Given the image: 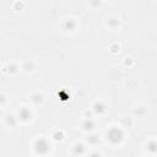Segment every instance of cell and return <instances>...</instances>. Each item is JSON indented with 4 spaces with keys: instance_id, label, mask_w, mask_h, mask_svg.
<instances>
[{
    "instance_id": "3",
    "label": "cell",
    "mask_w": 157,
    "mask_h": 157,
    "mask_svg": "<svg viewBox=\"0 0 157 157\" xmlns=\"http://www.w3.org/2000/svg\"><path fill=\"white\" fill-rule=\"evenodd\" d=\"M20 117H21L22 119H24V120H27L28 118H30V117H31V113H30V112H28V110H27V109H22V110H21V112H20Z\"/></svg>"
},
{
    "instance_id": "2",
    "label": "cell",
    "mask_w": 157,
    "mask_h": 157,
    "mask_svg": "<svg viewBox=\"0 0 157 157\" xmlns=\"http://www.w3.org/2000/svg\"><path fill=\"white\" fill-rule=\"evenodd\" d=\"M48 149H49V145H48V142L45 141V140H39V141H37V144H36V151L38 154H45L48 151Z\"/></svg>"
},
{
    "instance_id": "1",
    "label": "cell",
    "mask_w": 157,
    "mask_h": 157,
    "mask_svg": "<svg viewBox=\"0 0 157 157\" xmlns=\"http://www.w3.org/2000/svg\"><path fill=\"white\" fill-rule=\"evenodd\" d=\"M121 139H123V134L119 129H112L109 133H108V140L112 142V144H118L121 141Z\"/></svg>"
},
{
    "instance_id": "4",
    "label": "cell",
    "mask_w": 157,
    "mask_h": 157,
    "mask_svg": "<svg viewBox=\"0 0 157 157\" xmlns=\"http://www.w3.org/2000/svg\"><path fill=\"white\" fill-rule=\"evenodd\" d=\"M84 128L86 130H91L92 128H94V121H92V120H86L84 123Z\"/></svg>"
},
{
    "instance_id": "5",
    "label": "cell",
    "mask_w": 157,
    "mask_h": 157,
    "mask_svg": "<svg viewBox=\"0 0 157 157\" xmlns=\"http://www.w3.org/2000/svg\"><path fill=\"white\" fill-rule=\"evenodd\" d=\"M95 110H96V112H103V107L101 106V104H96V108H95Z\"/></svg>"
}]
</instances>
